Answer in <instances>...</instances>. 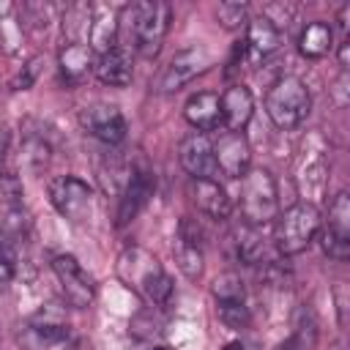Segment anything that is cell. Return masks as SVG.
Returning <instances> with one entry per match:
<instances>
[{"label":"cell","mask_w":350,"mask_h":350,"mask_svg":"<svg viewBox=\"0 0 350 350\" xmlns=\"http://www.w3.org/2000/svg\"><path fill=\"white\" fill-rule=\"evenodd\" d=\"M314 345H317V317L309 306H298L293 317L290 339L284 342L282 350H312Z\"/></svg>","instance_id":"603a6c76"},{"label":"cell","mask_w":350,"mask_h":350,"mask_svg":"<svg viewBox=\"0 0 350 350\" xmlns=\"http://www.w3.org/2000/svg\"><path fill=\"white\" fill-rule=\"evenodd\" d=\"M172 8L161 0L129 3L118 8V44L126 52H139L142 57H156L161 41L170 30Z\"/></svg>","instance_id":"6da1fadb"},{"label":"cell","mask_w":350,"mask_h":350,"mask_svg":"<svg viewBox=\"0 0 350 350\" xmlns=\"http://www.w3.org/2000/svg\"><path fill=\"white\" fill-rule=\"evenodd\" d=\"M46 191H49V202L55 205V211L63 219L74 221V224L85 221L90 216V211H93V189L77 175L52 178Z\"/></svg>","instance_id":"52a82bcc"},{"label":"cell","mask_w":350,"mask_h":350,"mask_svg":"<svg viewBox=\"0 0 350 350\" xmlns=\"http://www.w3.org/2000/svg\"><path fill=\"white\" fill-rule=\"evenodd\" d=\"M213 161H216V175L224 178H243V172L252 167V148L241 131H221L213 139Z\"/></svg>","instance_id":"8fae6325"},{"label":"cell","mask_w":350,"mask_h":350,"mask_svg":"<svg viewBox=\"0 0 350 350\" xmlns=\"http://www.w3.org/2000/svg\"><path fill=\"white\" fill-rule=\"evenodd\" d=\"M8 148H11V131H8V126H0V175H3V164H5Z\"/></svg>","instance_id":"4dcf8cb0"},{"label":"cell","mask_w":350,"mask_h":350,"mask_svg":"<svg viewBox=\"0 0 350 350\" xmlns=\"http://www.w3.org/2000/svg\"><path fill=\"white\" fill-rule=\"evenodd\" d=\"M221 129L224 131H241L252 120L254 112V98L246 85H230L221 96Z\"/></svg>","instance_id":"2e32d148"},{"label":"cell","mask_w":350,"mask_h":350,"mask_svg":"<svg viewBox=\"0 0 350 350\" xmlns=\"http://www.w3.org/2000/svg\"><path fill=\"white\" fill-rule=\"evenodd\" d=\"M320 241H323V252L328 257H334V260L350 257V197H347V191L334 194Z\"/></svg>","instance_id":"ba28073f"},{"label":"cell","mask_w":350,"mask_h":350,"mask_svg":"<svg viewBox=\"0 0 350 350\" xmlns=\"http://www.w3.org/2000/svg\"><path fill=\"white\" fill-rule=\"evenodd\" d=\"M120 282L131 287L145 304L167 306L172 301V279L161 268V262L142 246H126L115 265Z\"/></svg>","instance_id":"7a4b0ae2"},{"label":"cell","mask_w":350,"mask_h":350,"mask_svg":"<svg viewBox=\"0 0 350 350\" xmlns=\"http://www.w3.org/2000/svg\"><path fill=\"white\" fill-rule=\"evenodd\" d=\"M93 74H96L98 82H104L109 88H126L131 82V77H134L131 52H126L120 46H112L109 52H104V55L96 57Z\"/></svg>","instance_id":"d6986e66"},{"label":"cell","mask_w":350,"mask_h":350,"mask_svg":"<svg viewBox=\"0 0 350 350\" xmlns=\"http://www.w3.org/2000/svg\"><path fill=\"white\" fill-rule=\"evenodd\" d=\"M183 118L194 126V131H202V134L221 129V98H219V93H213V90L194 93L183 107Z\"/></svg>","instance_id":"e0dca14e"},{"label":"cell","mask_w":350,"mask_h":350,"mask_svg":"<svg viewBox=\"0 0 350 350\" xmlns=\"http://www.w3.org/2000/svg\"><path fill=\"white\" fill-rule=\"evenodd\" d=\"M298 49L309 60H320L334 49V27L325 19L306 22L301 36H298Z\"/></svg>","instance_id":"7402d4cb"},{"label":"cell","mask_w":350,"mask_h":350,"mask_svg":"<svg viewBox=\"0 0 350 350\" xmlns=\"http://www.w3.org/2000/svg\"><path fill=\"white\" fill-rule=\"evenodd\" d=\"M213 298L216 304L219 301H246L243 298V282L238 273L227 271V273H219L216 282H213Z\"/></svg>","instance_id":"4316f807"},{"label":"cell","mask_w":350,"mask_h":350,"mask_svg":"<svg viewBox=\"0 0 350 350\" xmlns=\"http://www.w3.org/2000/svg\"><path fill=\"white\" fill-rule=\"evenodd\" d=\"M19 268V238L0 230V279H11Z\"/></svg>","instance_id":"d4e9b609"},{"label":"cell","mask_w":350,"mask_h":350,"mask_svg":"<svg viewBox=\"0 0 350 350\" xmlns=\"http://www.w3.org/2000/svg\"><path fill=\"white\" fill-rule=\"evenodd\" d=\"M202 243H205V232L200 227L197 219L183 216L178 224V246H175V262L180 268V273L186 279H200L202 268H205V254H202Z\"/></svg>","instance_id":"7c38bea8"},{"label":"cell","mask_w":350,"mask_h":350,"mask_svg":"<svg viewBox=\"0 0 350 350\" xmlns=\"http://www.w3.org/2000/svg\"><path fill=\"white\" fill-rule=\"evenodd\" d=\"M216 19L221 22V27L238 30V27L249 25V5L246 3H238V0H224L216 8Z\"/></svg>","instance_id":"484cf974"},{"label":"cell","mask_w":350,"mask_h":350,"mask_svg":"<svg viewBox=\"0 0 350 350\" xmlns=\"http://www.w3.org/2000/svg\"><path fill=\"white\" fill-rule=\"evenodd\" d=\"M38 68H41V57L27 60V66H22V71L16 74V79L11 82V88H14V90H27V88H33V82H36V77H38Z\"/></svg>","instance_id":"f546056e"},{"label":"cell","mask_w":350,"mask_h":350,"mask_svg":"<svg viewBox=\"0 0 350 350\" xmlns=\"http://www.w3.org/2000/svg\"><path fill=\"white\" fill-rule=\"evenodd\" d=\"M30 331L41 339V342H63L68 336V323L63 320V314H57L55 309H41L33 320H30Z\"/></svg>","instance_id":"cb8c5ba5"},{"label":"cell","mask_w":350,"mask_h":350,"mask_svg":"<svg viewBox=\"0 0 350 350\" xmlns=\"http://www.w3.org/2000/svg\"><path fill=\"white\" fill-rule=\"evenodd\" d=\"M273 221V246L284 257L304 252L323 227V216L314 202H295L284 208Z\"/></svg>","instance_id":"277c9868"},{"label":"cell","mask_w":350,"mask_h":350,"mask_svg":"<svg viewBox=\"0 0 350 350\" xmlns=\"http://www.w3.org/2000/svg\"><path fill=\"white\" fill-rule=\"evenodd\" d=\"M82 129L104 145H120L126 139V118L115 104H90L79 115Z\"/></svg>","instance_id":"4fadbf2b"},{"label":"cell","mask_w":350,"mask_h":350,"mask_svg":"<svg viewBox=\"0 0 350 350\" xmlns=\"http://www.w3.org/2000/svg\"><path fill=\"white\" fill-rule=\"evenodd\" d=\"M189 194L197 211H202L208 219H227L232 213V200L216 178H191Z\"/></svg>","instance_id":"9a60e30c"},{"label":"cell","mask_w":350,"mask_h":350,"mask_svg":"<svg viewBox=\"0 0 350 350\" xmlns=\"http://www.w3.org/2000/svg\"><path fill=\"white\" fill-rule=\"evenodd\" d=\"M221 350H246V347H243L241 342H227V345H224Z\"/></svg>","instance_id":"d6a6232c"},{"label":"cell","mask_w":350,"mask_h":350,"mask_svg":"<svg viewBox=\"0 0 350 350\" xmlns=\"http://www.w3.org/2000/svg\"><path fill=\"white\" fill-rule=\"evenodd\" d=\"M52 271L60 282V290L66 295V301L77 309H88L93 304V295H96V287H93V279L85 273V268L77 262V257L71 254H57L52 260Z\"/></svg>","instance_id":"30bf717a"},{"label":"cell","mask_w":350,"mask_h":350,"mask_svg":"<svg viewBox=\"0 0 350 350\" xmlns=\"http://www.w3.org/2000/svg\"><path fill=\"white\" fill-rule=\"evenodd\" d=\"M178 159L183 170L191 178H216V161H213V139L202 131H191L180 139Z\"/></svg>","instance_id":"5bb4252c"},{"label":"cell","mask_w":350,"mask_h":350,"mask_svg":"<svg viewBox=\"0 0 350 350\" xmlns=\"http://www.w3.org/2000/svg\"><path fill=\"white\" fill-rule=\"evenodd\" d=\"M96 66V52L88 41H66L60 46V74L68 82H82Z\"/></svg>","instance_id":"44dd1931"},{"label":"cell","mask_w":350,"mask_h":350,"mask_svg":"<svg viewBox=\"0 0 350 350\" xmlns=\"http://www.w3.org/2000/svg\"><path fill=\"white\" fill-rule=\"evenodd\" d=\"M88 46L98 55L118 46V8L109 5H90V27H88Z\"/></svg>","instance_id":"ac0fdd59"},{"label":"cell","mask_w":350,"mask_h":350,"mask_svg":"<svg viewBox=\"0 0 350 350\" xmlns=\"http://www.w3.org/2000/svg\"><path fill=\"white\" fill-rule=\"evenodd\" d=\"M216 312H219V320L227 328H243L249 323V306H246V301H219L216 304Z\"/></svg>","instance_id":"83f0119b"},{"label":"cell","mask_w":350,"mask_h":350,"mask_svg":"<svg viewBox=\"0 0 350 350\" xmlns=\"http://www.w3.org/2000/svg\"><path fill=\"white\" fill-rule=\"evenodd\" d=\"M241 216L252 227H265L279 216L276 178L265 167H249L241 178Z\"/></svg>","instance_id":"3957f363"},{"label":"cell","mask_w":350,"mask_h":350,"mask_svg":"<svg viewBox=\"0 0 350 350\" xmlns=\"http://www.w3.org/2000/svg\"><path fill=\"white\" fill-rule=\"evenodd\" d=\"M243 44H246V52H249L254 60H265V57H271V55L282 46V33L260 14V16L249 19Z\"/></svg>","instance_id":"ffe728a7"},{"label":"cell","mask_w":350,"mask_h":350,"mask_svg":"<svg viewBox=\"0 0 350 350\" xmlns=\"http://www.w3.org/2000/svg\"><path fill=\"white\" fill-rule=\"evenodd\" d=\"M336 304H339V323L345 325V323H347V314H345V312H347V306H345V304H347V301H345V284L336 287Z\"/></svg>","instance_id":"1f68e13d"},{"label":"cell","mask_w":350,"mask_h":350,"mask_svg":"<svg viewBox=\"0 0 350 350\" xmlns=\"http://www.w3.org/2000/svg\"><path fill=\"white\" fill-rule=\"evenodd\" d=\"M153 350H172V347H167V345H159V347H153Z\"/></svg>","instance_id":"836d02e7"},{"label":"cell","mask_w":350,"mask_h":350,"mask_svg":"<svg viewBox=\"0 0 350 350\" xmlns=\"http://www.w3.org/2000/svg\"><path fill=\"white\" fill-rule=\"evenodd\" d=\"M150 194H153V175H150V170L145 164H131L126 170L120 200H118V227L134 221L139 216V211L148 205Z\"/></svg>","instance_id":"9c48e42d"},{"label":"cell","mask_w":350,"mask_h":350,"mask_svg":"<svg viewBox=\"0 0 350 350\" xmlns=\"http://www.w3.org/2000/svg\"><path fill=\"white\" fill-rule=\"evenodd\" d=\"M262 16H265L279 33H284V30L290 27L293 16H295V5H290V3H268V5L262 8Z\"/></svg>","instance_id":"f1b7e54d"},{"label":"cell","mask_w":350,"mask_h":350,"mask_svg":"<svg viewBox=\"0 0 350 350\" xmlns=\"http://www.w3.org/2000/svg\"><path fill=\"white\" fill-rule=\"evenodd\" d=\"M309 109H312L309 88L298 77H293V74L279 77L271 85L268 96H265V112H268V118L273 120V126H279L284 131L298 129L306 120Z\"/></svg>","instance_id":"5b68a950"},{"label":"cell","mask_w":350,"mask_h":350,"mask_svg":"<svg viewBox=\"0 0 350 350\" xmlns=\"http://www.w3.org/2000/svg\"><path fill=\"white\" fill-rule=\"evenodd\" d=\"M213 66L211 60V52L205 46H186V49H178L170 63L159 71V77L150 82V90L153 93H175L180 90L183 85H189L194 77H200L202 71H208Z\"/></svg>","instance_id":"8992f818"}]
</instances>
